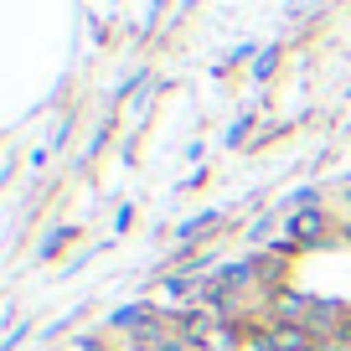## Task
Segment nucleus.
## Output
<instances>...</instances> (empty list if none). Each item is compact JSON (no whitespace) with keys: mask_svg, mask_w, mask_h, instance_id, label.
Wrapping results in <instances>:
<instances>
[{"mask_svg":"<svg viewBox=\"0 0 351 351\" xmlns=\"http://www.w3.org/2000/svg\"><path fill=\"white\" fill-rule=\"evenodd\" d=\"M320 228H326V222H320V212H305V217L289 222V232H300V238H320Z\"/></svg>","mask_w":351,"mask_h":351,"instance_id":"nucleus-1","label":"nucleus"},{"mask_svg":"<svg viewBox=\"0 0 351 351\" xmlns=\"http://www.w3.org/2000/svg\"><path fill=\"white\" fill-rule=\"evenodd\" d=\"M274 62H279V52H274V47H269V52L258 57V67H253V77H258V83H263V77L274 73Z\"/></svg>","mask_w":351,"mask_h":351,"instance_id":"nucleus-2","label":"nucleus"},{"mask_svg":"<svg viewBox=\"0 0 351 351\" xmlns=\"http://www.w3.org/2000/svg\"><path fill=\"white\" fill-rule=\"evenodd\" d=\"M73 238V228H57V232H47V243H42V253H57L62 248V243Z\"/></svg>","mask_w":351,"mask_h":351,"instance_id":"nucleus-3","label":"nucleus"},{"mask_svg":"<svg viewBox=\"0 0 351 351\" xmlns=\"http://www.w3.org/2000/svg\"><path fill=\"white\" fill-rule=\"evenodd\" d=\"M274 346H279V351H300V330H279Z\"/></svg>","mask_w":351,"mask_h":351,"instance_id":"nucleus-4","label":"nucleus"},{"mask_svg":"<svg viewBox=\"0 0 351 351\" xmlns=\"http://www.w3.org/2000/svg\"><path fill=\"white\" fill-rule=\"evenodd\" d=\"M145 320V310H119V315H114V326H140Z\"/></svg>","mask_w":351,"mask_h":351,"instance_id":"nucleus-5","label":"nucleus"},{"mask_svg":"<svg viewBox=\"0 0 351 351\" xmlns=\"http://www.w3.org/2000/svg\"><path fill=\"white\" fill-rule=\"evenodd\" d=\"M160 351H181V346H160Z\"/></svg>","mask_w":351,"mask_h":351,"instance_id":"nucleus-6","label":"nucleus"}]
</instances>
